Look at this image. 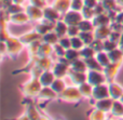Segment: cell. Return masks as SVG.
I'll use <instances>...</instances> for the list:
<instances>
[{"label": "cell", "instance_id": "6da1fadb", "mask_svg": "<svg viewBox=\"0 0 123 120\" xmlns=\"http://www.w3.org/2000/svg\"><path fill=\"white\" fill-rule=\"evenodd\" d=\"M42 84H41L39 78L31 77L28 81L24 82L21 86V92L25 99H35L38 96L39 92L42 89Z\"/></svg>", "mask_w": 123, "mask_h": 120}, {"label": "cell", "instance_id": "7a4b0ae2", "mask_svg": "<svg viewBox=\"0 0 123 120\" xmlns=\"http://www.w3.org/2000/svg\"><path fill=\"white\" fill-rule=\"evenodd\" d=\"M58 100L69 104H79L83 100V97L77 86H67V88L58 95Z\"/></svg>", "mask_w": 123, "mask_h": 120}, {"label": "cell", "instance_id": "3957f363", "mask_svg": "<svg viewBox=\"0 0 123 120\" xmlns=\"http://www.w3.org/2000/svg\"><path fill=\"white\" fill-rule=\"evenodd\" d=\"M6 50H8L6 54L12 56V57H14L17 54L21 53L24 45H25L19 39L13 38V37H9L6 40Z\"/></svg>", "mask_w": 123, "mask_h": 120}, {"label": "cell", "instance_id": "277c9868", "mask_svg": "<svg viewBox=\"0 0 123 120\" xmlns=\"http://www.w3.org/2000/svg\"><path fill=\"white\" fill-rule=\"evenodd\" d=\"M63 61H60L57 63H54L52 67V71L55 75L56 78H65L68 76L70 71V63L65 57H62Z\"/></svg>", "mask_w": 123, "mask_h": 120}, {"label": "cell", "instance_id": "5b68a950", "mask_svg": "<svg viewBox=\"0 0 123 120\" xmlns=\"http://www.w3.org/2000/svg\"><path fill=\"white\" fill-rule=\"evenodd\" d=\"M86 81L91 83L93 87L106 83L107 81V78L103 70H89L86 73Z\"/></svg>", "mask_w": 123, "mask_h": 120}, {"label": "cell", "instance_id": "8992f818", "mask_svg": "<svg viewBox=\"0 0 123 120\" xmlns=\"http://www.w3.org/2000/svg\"><path fill=\"white\" fill-rule=\"evenodd\" d=\"M122 67V63H110L109 65H107L106 67H104L103 71H104L105 76L107 78L108 82H112L115 81L116 77L119 74V70Z\"/></svg>", "mask_w": 123, "mask_h": 120}, {"label": "cell", "instance_id": "52a82bcc", "mask_svg": "<svg viewBox=\"0 0 123 120\" xmlns=\"http://www.w3.org/2000/svg\"><path fill=\"white\" fill-rule=\"evenodd\" d=\"M36 99L40 103H45V102H50V101L58 99V95L52 90L51 87H43Z\"/></svg>", "mask_w": 123, "mask_h": 120}, {"label": "cell", "instance_id": "ba28073f", "mask_svg": "<svg viewBox=\"0 0 123 120\" xmlns=\"http://www.w3.org/2000/svg\"><path fill=\"white\" fill-rule=\"evenodd\" d=\"M83 19L82 13L79 12V11H74V10H69L68 12H66L64 14V21L65 23L67 24L68 26L69 25H79L81 21Z\"/></svg>", "mask_w": 123, "mask_h": 120}, {"label": "cell", "instance_id": "9c48e42d", "mask_svg": "<svg viewBox=\"0 0 123 120\" xmlns=\"http://www.w3.org/2000/svg\"><path fill=\"white\" fill-rule=\"evenodd\" d=\"M26 13L30 21L32 22H42L43 21V9L38 8V6L30 4L26 8Z\"/></svg>", "mask_w": 123, "mask_h": 120}, {"label": "cell", "instance_id": "30bf717a", "mask_svg": "<svg viewBox=\"0 0 123 120\" xmlns=\"http://www.w3.org/2000/svg\"><path fill=\"white\" fill-rule=\"evenodd\" d=\"M109 96V87L108 84L103 83L99 86H95L93 89V95H92V101H97V100L106 99Z\"/></svg>", "mask_w": 123, "mask_h": 120}, {"label": "cell", "instance_id": "8fae6325", "mask_svg": "<svg viewBox=\"0 0 123 120\" xmlns=\"http://www.w3.org/2000/svg\"><path fill=\"white\" fill-rule=\"evenodd\" d=\"M113 104V100L111 97H106V99L97 100V101H93V107L97 108L99 110H103L106 114H109L111 110Z\"/></svg>", "mask_w": 123, "mask_h": 120}, {"label": "cell", "instance_id": "7c38bea8", "mask_svg": "<svg viewBox=\"0 0 123 120\" xmlns=\"http://www.w3.org/2000/svg\"><path fill=\"white\" fill-rule=\"evenodd\" d=\"M61 17V13L53 6H47L43 9V19L50 23H56Z\"/></svg>", "mask_w": 123, "mask_h": 120}, {"label": "cell", "instance_id": "4fadbf2b", "mask_svg": "<svg viewBox=\"0 0 123 120\" xmlns=\"http://www.w3.org/2000/svg\"><path fill=\"white\" fill-rule=\"evenodd\" d=\"M108 87H109V96L113 101L121 99V96L123 95V87L121 84L112 81V82H109Z\"/></svg>", "mask_w": 123, "mask_h": 120}, {"label": "cell", "instance_id": "5bb4252c", "mask_svg": "<svg viewBox=\"0 0 123 120\" xmlns=\"http://www.w3.org/2000/svg\"><path fill=\"white\" fill-rule=\"evenodd\" d=\"M67 77L71 80V82L74 83V86H77V87L80 86V84H82L83 82H85L87 80L86 73L74 71V70H71V69H70V71H69V74H68Z\"/></svg>", "mask_w": 123, "mask_h": 120}, {"label": "cell", "instance_id": "9a60e30c", "mask_svg": "<svg viewBox=\"0 0 123 120\" xmlns=\"http://www.w3.org/2000/svg\"><path fill=\"white\" fill-rule=\"evenodd\" d=\"M30 19L28 17L27 13L26 12H18V13H14V14H10L9 15L8 22H11L13 24H17V25H23V24L28 23Z\"/></svg>", "mask_w": 123, "mask_h": 120}, {"label": "cell", "instance_id": "2e32d148", "mask_svg": "<svg viewBox=\"0 0 123 120\" xmlns=\"http://www.w3.org/2000/svg\"><path fill=\"white\" fill-rule=\"evenodd\" d=\"M19 40H21L24 44L29 45V44H31V43L36 42V41L42 40V36H41L39 32H37L36 30H34V32H27V34L23 35V36L19 38Z\"/></svg>", "mask_w": 123, "mask_h": 120}, {"label": "cell", "instance_id": "e0dca14e", "mask_svg": "<svg viewBox=\"0 0 123 120\" xmlns=\"http://www.w3.org/2000/svg\"><path fill=\"white\" fill-rule=\"evenodd\" d=\"M111 28L109 26H99V27H95L93 30V34L95 39H99V40H106L110 37L111 34Z\"/></svg>", "mask_w": 123, "mask_h": 120}, {"label": "cell", "instance_id": "ac0fdd59", "mask_svg": "<svg viewBox=\"0 0 123 120\" xmlns=\"http://www.w3.org/2000/svg\"><path fill=\"white\" fill-rule=\"evenodd\" d=\"M55 79H56V77H55V75L53 74L52 69L44 70L40 75V77H39V80H40L42 87H51Z\"/></svg>", "mask_w": 123, "mask_h": 120}, {"label": "cell", "instance_id": "d6986e66", "mask_svg": "<svg viewBox=\"0 0 123 120\" xmlns=\"http://www.w3.org/2000/svg\"><path fill=\"white\" fill-rule=\"evenodd\" d=\"M79 91H80L81 95H82L83 99L85 100H92V95H93V89L94 87L91 83H89L87 81L83 82L82 84L78 86Z\"/></svg>", "mask_w": 123, "mask_h": 120}, {"label": "cell", "instance_id": "ffe728a7", "mask_svg": "<svg viewBox=\"0 0 123 120\" xmlns=\"http://www.w3.org/2000/svg\"><path fill=\"white\" fill-rule=\"evenodd\" d=\"M71 6V0H54L53 8L56 9L61 14H65L66 12H68Z\"/></svg>", "mask_w": 123, "mask_h": 120}, {"label": "cell", "instance_id": "44dd1931", "mask_svg": "<svg viewBox=\"0 0 123 120\" xmlns=\"http://www.w3.org/2000/svg\"><path fill=\"white\" fill-rule=\"evenodd\" d=\"M92 21H93V24L95 27H99V26H109L112 19L106 13H103V14L95 15V17Z\"/></svg>", "mask_w": 123, "mask_h": 120}, {"label": "cell", "instance_id": "7402d4cb", "mask_svg": "<svg viewBox=\"0 0 123 120\" xmlns=\"http://www.w3.org/2000/svg\"><path fill=\"white\" fill-rule=\"evenodd\" d=\"M70 69L74 71H80V73H87L89 71L86 63L83 58H78V60L70 63Z\"/></svg>", "mask_w": 123, "mask_h": 120}, {"label": "cell", "instance_id": "603a6c76", "mask_svg": "<svg viewBox=\"0 0 123 120\" xmlns=\"http://www.w3.org/2000/svg\"><path fill=\"white\" fill-rule=\"evenodd\" d=\"M52 53H54L53 45L49 44V43L42 42L38 49L37 56H38V57H48V56H50Z\"/></svg>", "mask_w": 123, "mask_h": 120}, {"label": "cell", "instance_id": "cb8c5ba5", "mask_svg": "<svg viewBox=\"0 0 123 120\" xmlns=\"http://www.w3.org/2000/svg\"><path fill=\"white\" fill-rule=\"evenodd\" d=\"M109 114L112 117H115V118H121V117H123V103L120 100L113 101L112 107H111V110Z\"/></svg>", "mask_w": 123, "mask_h": 120}, {"label": "cell", "instance_id": "d4e9b609", "mask_svg": "<svg viewBox=\"0 0 123 120\" xmlns=\"http://www.w3.org/2000/svg\"><path fill=\"white\" fill-rule=\"evenodd\" d=\"M67 30H68V25L65 23V21H61L58 19L55 24H54V32L57 34V36L60 37H65L67 36Z\"/></svg>", "mask_w": 123, "mask_h": 120}, {"label": "cell", "instance_id": "484cf974", "mask_svg": "<svg viewBox=\"0 0 123 120\" xmlns=\"http://www.w3.org/2000/svg\"><path fill=\"white\" fill-rule=\"evenodd\" d=\"M89 120H106L107 119V114L103 110H99L97 108L93 107L87 114Z\"/></svg>", "mask_w": 123, "mask_h": 120}, {"label": "cell", "instance_id": "4316f807", "mask_svg": "<svg viewBox=\"0 0 123 120\" xmlns=\"http://www.w3.org/2000/svg\"><path fill=\"white\" fill-rule=\"evenodd\" d=\"M51 88H52V90L56 93V94L60 95L61 93L63 92L66 88H67V84H66L64 78H56V79L54 80V82L52 83Z\"/></svg>", "mask_w": 123, "mask_h": 120}, {"label": "cell", "instance_id": "83f0119b", "mask_svg": "<svg viewBox=\"0 0 123 120\" xmlns=\"http://www.w3.org/2000/svg\"><path fill=\"white\" fill-rule=\"evenodd\" d=\"M108 55L111 63H123V50L121 48H117L111 52H108Z\"/></svg>", "mask_w": 123, "mask_h": 120}, {"label": "cell", "instance_id": "f1b7e54d", "mask_svg": "<svg viewBox=\"0 0 123 120\" xmlns=\"http://www.w3.org/2000/svg\"><path fill=\"white\" fill-rule=\"evenodd\" d=\"M41 41L45 43H49L51 45H55L60 41V37L57 36V34L55 32H50L48 34H45L44 36H42V40Z\"/></svg>", "mask_w": 123, "mask_h": 120}, {"label": "cell", "instance_id": "f546056e", "mask_svg": "<svg viewBox=\"0 0 123 120\" xmlns=\"http://www.w3.org/2000/svg\"><path fill=\"white\" fill-rule=\"evenodd\" d=\"M95 55H96V52H95V50L92 48V45H84V47L80 50V56L83 60L95 57Z\"/></svg>", "mask_w": 123, "mask_h": 120}, {"label": "cell", "instance_id": "4dcf8cb0", "mask_svg": "<svg viewBox=\"0 0 123 120\" xmlns=\"http://www.w3.org/2000/svg\"><path fill=\"white\" fill-rule=\"evenodd\" d=\"M95 58L98 61V63H99L103 67H106L107 65H109L111 63L110 58H109V55H108V52H106V51H100V52H98V53H96Z\"/></svg>", "mask_w": 123, "mask_h": 120}, {"label": "cell", "instance_id": "1f68e13d", "mask_svg": "<svg viewBox=\"0 0 123 120\" xmlns=\"http://www.w3.org/2000/svg\"><path fill=\"white\" fill-rule=\"evenodd\" d=\"M26 113L29 116L30 120H39L41 116V113L38 110V108L34 105V104H29L26 108Z\"/></svg>", "mask_w": 123, "mask_h": 120}, {"label": "cell", "instance_id": "d6a6232c", "mask_svg": "<svg viewBox=\"0 0 123 120\" xmlns=\"http://www.w3.org/2000/svg\"><path fill=\"white\" fill-rule=\"evenodd\" d=\"M80 32H93L95 29V26L93 24V21L91 19H82L78 25Z\"/></svg>", "mask_w": 123, "mask_h": 120}, {"label": "cell", "instance_id": "836d02e7", "mask_svg": "<svg viewBox=\"0 0 123 120\" xmlns=\"http://www.w3.org/2000/svg\"><path fill=\"white\" fill-rule=\"evenodd\" d=\"M64 57H65L69 63H71V62H74V61H76V60H78V58L81 57L80 56V51L70 48V49L66 50V54H65Z\"/></svg>", "mask_w": 123, "mask_h": 120}, {"label": "cell", "instance_id": "e575fe53", "mask_svg": "<svg viewBox=\"0 0 123 120\" xmlns=\"http://www.w3.org/2000/svg\"><path fill=\"white\" fill-rule=\"evenodd\" d=\"M84 61L86 63V66L89 68V70H103L104 69V67L98 63V61L95 57L87 58V60H84Z\"/></svg>", "mask_w": 123, "mask_h": 120}, {"label": "cell", "instance_id": "d590c367", "mask_svg": "<svg viewBox=\"0 0 123 120\" xmlns=\"http://www.w3.org/2000/svg\"><path fill=\"white\" fill-rule=\"evenodd\" d=\"M79 37L82 39V41L84 42L85 45H91L93 43V41L95 40L94 34L92 32H81L79 34Z\"/></svg>", "mask_w": 123, "mask_h": 120}, {"label": "cell", "instance_id": "8d00e7d4", "mask_svg": "<svg viewBox=\"0 0 123 120\" xmlns=\"http://www.w3.org/2000/svg\"><path fill=\"white\" fill-rule=\"evenodd\" d=\"M117 48H119V43L116 42V41H113V40H111L110 38L104 40V51L111 52L112 50L117 49Z\"/></svg>", "mask_w": 123, "mask_h": 120}, {"label": "cell", "instance_id": "74e56055", "mask_svg": "<svg viewBox=\"0 0 123 120\" xmlns=\"http://www.w3.org/2000/svg\"><path fill=\"white\" fill-rule=\"evenodd\" d=\"M102 3L105 8V11L109 13V12H111V11L116 10L118 2H117V0H103Z\"/></svg>", "mask_w": 123, "mask_h": 120}, {"label": "cell", "instance_id": "f35d334b", "mask_svg": "<svg viewBox=\"0 0 123 120\" xmlns=\"http://www.w3.org/2000/svg\"><path fill=\"white\" fill-rule=\"evenodd\" d=\"M70 39H71V48L72 49H76V50H78V51H80V50L85 45L84 42L82 41V39H81L79 36L72 37V38H70Z\"/></svg>", "mask_w": 123, "mask_h": 120}, {"label": "cell", "instance_id": "ab89813d", "mask_svg": "<svg viewBox=\"0 0 123 120\" xmlns=\"http://www.w3.org/2000/svg\"><path fill=\"white\" fill-rule=\"evenodd\" d=\"M82 13V16H83V19H93L95 17V12H94V9H91V8H87V6H84L81 11Z\"/></svg>", "mask_w": 123, "mask_h": 120}, {"label": "cell", "instance_id": "60d3db41", "mask_svg": "<svg viewBox=\"0 0 123 120\" xmlns=\"http://www.w3.org/2000/svg\"><path fill=\"white\" fill-rule=\"evenodd\" d=\"M83 8H84V0H71L70 10H74V11L81 12Z\"/></svg>", "mask_w": 123, "mask_h": 120}, {"label": "cell", "instance_id": "b9f144b4", "mask_svg": "<svg viewBox=\"0 0 123 120\" xmlns=\"http://www.w3.org/2000/svg\"><path fill=\"white\" fill-rule=\"evenodd\" d=\"M80 29H79L78 25H69L68 26V30H67V36L72 38V37H77L80 34Z\"/></svg>", "mask_w": 123, "mask_h": 120}, {"label": "cell", "instance_id": "7bdbcfd3", "mask_svg": "<svg viewBox=\"0 0 123 120\" xmlns=\"http://www.w3.org/2000/svg\"><path fill=\"white\" fill-rule=\"evenodd\" d=\"M58 43H60L62 47H63L64 49H66V50H68V49L71 48V39H70V37H68V36L61 37Z\"/></svg>", "mask_w": 123, "mask_h": 120}, {"label": "cell", "instance_id": "ee69618b", "mask_svg": "<svg viewBox=\"0 0 123 120\" xmlns=\"http://www.w3.org/2000/svg\"><path fill=\"white\" fill-rule=\"evenodd\" d=\"M23 11V8L21 6V4H17V3H12L11 6H9L6 8V12L8 14H14V13H18Z\"/></svg>", "mask_w": 123, "mask_h": 120}, {"label": "cell", "instance_id": "f6af8a7d", "mask_svg": "<svg viewBox=\"0 0 123 120\" xmlns=\"http://www.w3.org/2000/svg\"><path fill=\"white\" fill-rule=\"evenodd\" d=\"M98 1L97 0H84V6H87V8L94 9L96 6H97Z\"/></svg>", "mask_w": 123, "mask_h": 120}, {"label": "cell", "instance_id": "bcb514c9", "mask_svg": "<svg viewBox=\"0 0 123 120\" xmlns=\"http://www.w3.org/2000/svg\"><path fill=\"white\" fill-rule=\"evenodd\" d=\"M15 120H30V118H29V116L27 115V113L25 112L23 115H22V116H19L18 118H16Z\"/></svg>", "mask_w": 123, "mask_h": 120}, {"label": "cell", "instance_id": "7dc6e473", "mask_svg": "<svg viewBox=\"0 0 123 120\" xmlns=\"http://www.w3.org/2000/svg\"><path fill=\"white\" fill-rule=\"evenodd\" d=\"M119 48H121V49H123V32L121 34V38H120V40H119Z\"/></svg>", "mask_w": 123, "mask_h": 120}, {"label": "cell", "instance_id": "c3c4849f", "mask_svg": "<svg viewBox=\"0 0 123 120\" xmlns=\"http://www.w3.org/2000/svg\"><path fill=\"white\" fill-rule=\"evenodd\" d=\"M39 120H51V119H50L49 117H47V116H43V115H41L40 119H39Z\"/></svg>", "mask_w": 123, "mask_h": 120}, {"label": "cell", "instance_id": "681fc988", "mask_svg": "<svg viewBox=\"0 0 123 120\" xmlns=\"http://www.w3.org/2000/svg\"><path fill=\"white\" fill-rule=\"evenodd\" d=\"M117 2H118V4H119V6H123V0H117Z\"/></svg>", "mask_w": 123, "mask_h": 120}, {"label": "cell", "instance_id": "f907efd6", "mask_svg": "<svg viewBox=\"0 0 123 120\" xmlns=\"http://www.w3.org/2000/svg\"><path fill=\"white\" fill-rule=\"evenodd\" d=\"M54 120H66L65 118H63V117H57L56 119H54Z\"/></svg>", "mask_w": 123, "mask_h": 120}, {"label": "cell", "instance_id": "816d5d0a", "mask_svg": "<svg viewBox=\"0 0 123 120\" xmlns=\"http://www.w3.org/2000/svg\"><path fill=\"white\" fill-rule=\"evenodd\" d=\"M120 101H121V102H122V103H123V95H122V96H121V99H120Z\"/></svg>", "mask_w": 123, "mask_h": 120}, {"label": "cell", "instance_id": "f5cc1de1", "mask_svg": "<svg viewBox=\"0 0 123 120\" xmlns=\"http://www.w3.org/2000/svg\"><path fill=\"white\" fill-rule=\"evenodd\" d=\"M117 120H123V117H121V118H117Z\"/></svg>", "mask_w": 123, "mask_h": 120}, {"label": "cell", "instance_id": "db71d44e", "mask_svg": "<svg viewBox=\"0 0 123 120\" xmlns=\"http://www.w3.org/2000/svg\"><path fill=\"white\" fill-rule=\"evenodd\" d=\"M106 120H112V119H109V118H107V119H106Z\"/></svg>", "mask_w": 123, "mask_h": 120}, {"label": "cell", "instance_id": "11a10c76", "mask_svg": "<svg viewBox=\"0 0 123 120\" xmlns=\"http://www.w3.org/2000/svg\"><path fill=\"white\" fill-rule=\"evenodd\" d=\"M121 25H122V29H123V23H122V24H121Z\"/></svg>", "mask_w": 123, "mask_h": 120}, {"label": "cell", "instance_id": "9f6ffc18", "mask_svg": "<svg viewBox=\"0 0 123 120\" xmlns=\"http://www.w3.org/2000/svg\"><path fill=\"white\" fill-rule=\"evenodd\" d=\"M122 50H123V49H122Z\"/></svg>", "mask_w": 123, "mask_h": 120}]
</instances>
